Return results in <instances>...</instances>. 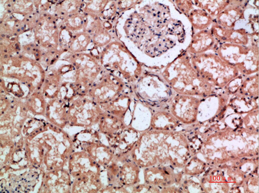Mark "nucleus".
<instances>
[{"mask_svg": "<svg viewBox=\"0 0 259 193\" xmlns=\"http://www.w3.org/2000/svg\"><path fill=\"white\" fill-rule=\"evenodd\" d=\"M143 139L132 151L140 168L165 165L183 169L193 156L187 138L181 133L155 130Z\"/></svg>", "mask_w": 259, "mask_h": 193, "instance_id": "obj_1", "label": "nucleus"}, {"mask_svg": "<svg viewBox=\"0 0 259 193\" xmlns=\"http://www.w3.org/2000/svg\"><path fill=\"white\" fill-rule=\"evenodd\" d=\"M163 76L169 87L180 95L203 94V78L196 71L187 56H181L167 66Z\"/></svg>", "mask_w": 259, "mask_h": 193, "instance_id": "obj_2", "label": "nucleus"}, {"mask_svg": "<svg viewBox=\"0 0 259 193\" xmlns=\"http://www.w3.org/2000/svg\"><path fill=\"white\" fill-rule=\"evenodd\" d=\"M200 101L193 96L178 95L169 101L170 113L185 124L195 123Z\"/></svg>", "mask_w": 259, "mask_h": 193, "instance_id": "obj_3", "label": "nucleus"}, {"mask_svg": "<svg viewBox=\"0 0 259 193\" xmlns=\"http://www.w3.org/2000/svg\"><path fill=\"white\" fill-rule=\"evenodd\" d=\"M145 183L161 189L179 184L183 177V172L177 173L175 168L165 165H155L146 168L144 171Z\"/></svg>", "mask_w": 259, "mask_h": 193, "instance_id": "obj_4", "label": "nucleus"}, {"mask_svg": "<svg viewBox=\"0 0 259 193\" xmlns=\"http://www.w3.org/2000/svg\"><path fill=\"white\" fill-rule=\"evenodd\" d=\"M140 166L135 161H124V164L119 167L112 164L109 168V176L112 184L132 186L138 183Z\"/></svg>", "mask_w": 259, "mask_h": 193, "instance_id": "obj_5", "label": "nucleus"}, {"mask_svg": "<svg viewBox=\"0 0 259 193\" xmlns=\"http://www.w3.org/2000/svg\"><path fill=\"white\" fill-rule=\"evenodd\" d=\"M100 167L87 152H76L70 156L69 171L77 178L83 176H99Z\"/></svg>", "mask_w": 259, "mask_h": 193, "instance_id": "obj_6", "label": "nucleus"}, {"mask_svg": "<svg viewBox=\"0 0 259 193\" xmlns=\"http://www.w3.org/2000/svg\"><path fill=\"white\" fill-rule=\"evenodd\" d=\"M179 122L170 112L159 111L153 117L151 127L156 130L171 132L179 126Z\"/></svg>", "mask_w": 259, "mask_h": 193, "instance_id": "obj_7", "label": "nucleus"}, {"mask_svg": "<svg viewBox=\"0 0 259 193\" xmlns=\"http://www.w3.org/2000/svg\"><path fill=\"white\" fill-rule=\"evenodd\" d=\"M86 151L99 165H108L114 158V152L111 148L100 143H90L86 147Z\"/></svg>", "mask_w": 259, "mask_h": 193, "instance_id": "obj_8", "label": "nucleus"}, {"mask_svg": "<svg viewBox=\"0 0 259 193\" xmlns=\"http://www.w3.org/2000/svg\"><path fill=\"white\" fill-rule=\"evenodd\" d=\"M101 188L99 176L78 177L73 185L72 192H96Z\"/></svg>", "mask_w": 259, "mask_h": 193, "instance_id": "obj_9", "label": "nucleus"}, {"mask_svg": "<svg viewBox=\"0 0 259 193\" xmlns=\"http://www.w3.org/2000/svg\"><path fill=\"white\" fill-rule=\"evenodd\" d=\"M206 164L197 156H193L183 168V175L195 176L206 171Z\"/></svg>", "mask_w": 259, "mask_h": 193, "instance_id": "obj_10", "label": "nucleus"}, {"mask_svg": "<svg viewBox=\"0 0 259 193\" xmlns=\"http://www.w3.org/2000/svg\"><path fill=\"white\" fill-rule=\"evenodd\" d=\"M135 187V191L137 192H159L161 191V189L158 188V187L146 183L139 185V186Z\"/></svg>", "mask_w": 259, "mask_h": 193, "instance_id": "obj_11", "label": "nucleus"}]
</instances>
